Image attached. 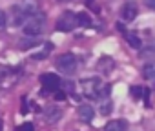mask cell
<instances>
[{
	"instance_id": "cell-15",
	"label": "cell",
	"mask_w": 155,
	"mask_h": 131,
	"mask_svg": "<svg viewBox=\"0 0 155 131\" xmlns=\"http://www.w3.org/2000/svg\"><path fill=\"white\" fill-rule=\"evenodd\" d=\"M111 102H102V106H101V113L102 115H110L111 113Z\"/></svg>"
},
{
	"instance_id": "cell-13",
	"label": "cell",
	"mask_w": 155,
	"mask_h": 131,
	"mask_svg": "<svg viewBox=\"0 0 155 131\" xmlns=\"http://www.w3.org/2000/svg\"><path fill=\"white\" fill-rule=\"evenodd\" d=\"M126 38H128V44H130V47H133V49H140L142 42H140V38H139L137 35H128Z\"/></svg>"
},
{
	"instance_id": "cell-3",
	"label": "cell",
	"mask_w": 155,
	"mask_h": 131,
	"mask_svg": "<svg viewBox=\"0 0 155 131\" xmlns=\"http://www.w3.org/2000/svg\"><path fill=\"white\" fill-rule=\"evenodd\" d=\"M55 64H57L58 71H62V73H66V75H71V73H75V69H77V58H75L73 55H69V53L60 55Z\"/></svg>"
},
{
	"instance_id": "cell-26",
	"label": "cell",
	"mask_w": 155,
	"mask_h": 131,
	"mask_svg": "<svg viewBox=\"0 0 155 131\" xmlns=\"http://www.w3.org/2000/svg\"><path fill=\"white\" fill-rule=\"evenodd\" d=\"M153 89H155V84H153Z\"/></svg>"
},
{
	"instance_id": "cell-25",
	"label": "cell",
	"mask_w": 155,
	"mask_h": 131,
	"mask_svg": "<svg viewBox=\"0 0 155 131\" xmlns=\"http://www.w3.org/2000/svg\"><path fill=\"white\" fill-rule=\"evenodd\" d=\"M0 131H2V122H0Z\"/></svg>"
},
{
	"instance_id": "cell-21",
	"label": "cell",
	"mask_w": 155,
	"mask_h": 131,
	"mask_svg": "<svg viewBox=\"0 0 155 131\" xmlns=\"http://www.w3.org/2000/svg\"><path fill=\"white\" fill-rule=\"evenodd\" d=\"M144 4H146L150 9H155V0H144Z\"/></svg>"
},
{
	"instance_id": "cell-20",
	"label": "cell",
	"mask_w": 155,
	"mask_h": 131,
	"mask_svg": "<svg viewBox=\"0 0 155 131\" xmlns=\"http://www.w3.org/2000/svg\"><path fill=\"white\" fill-rule=\"evenodd\" d=\"M66 98V93L62 91V89H58L57 93H55V100H64Z\"/></svg>"
},
{
	"instance_id": "cell-23",
	"label": "cell",
	"mask_w": 155,
	"mask_h": 131,
	"mask_svg": "<svg viewBox=\"0 0 155 131\" xmlns=\"http://www.w3.org/2000/svg\"><path fill=\"white\" fill-rule=\"evenodd\" d=\"M148 97H150V89H144V91H142V98H144V102H148Z\"/></svg>"
},
{
	"instance_id": "cell-19",
	"label": "cell",
	"mask_w": 155,
	"mask_h": 131,
	"mask_svg": "<svg viewBox=\"0 0 155 131\" xmlns=\"http://www.w3.org/2000/svg\"><path fill=\"white\" fill-rule=\"evenodd\" d=\"M131 95H133L135 98H139V97L142 95V89H140L139 86H133V88H131Z\"/></svg>"
},
{
	"instance_id": "cell-4",
	"label": "cell",
	"mask_w": 155,
	"mask_h": 131,
	"mask_svg": "<svg viewBox=\"0 0 155 131\" xmlns=\"http://www.w3.org/2000/svg\"><path fill=\"white\" fill-rule=\"evenodd\" d=\"M75 26H77V15H73L71 11L62 13V15H60V18L57 20V29H58V31H62V33L71 31Z\"/></svg>"
},
{
	"instance_id": "cell-1",
	"label": "cell",
	"mask_w": 155,
	"mask_h": 131,
	"mask_svg": "<svg viewBox=\"0 0 155 131\" xmlns=\"http://www.w3.org/2000/svg\"><path fill=\"white\" fill-rule=\"evenodd\" d=\"M44 24H46V17L37 13L35 17L28 18V22L24 24V35L26 37H38L42 31H44Z\"/></svg>"
},
{
	"instance_id": "cell-5",
	"label": "cell",
	"mask_w": 155,
	"mask_h": 131,
	"mask_svg": "<svg viewBox=\"0 0 155 131\" xmlns=\"http://www.w3.org/2000/svg\"><path fill=\"white\" fill-rule=\"evenodd\" d=\"M40 82L46 88V91H57L58 86H60V80H58V77L55 73H44V75H40Z\"/></svg>"
},
{
	"instance_id": "cell-17",
	"label": "cell",
	"mask_w": 155,
	"mask_h": 131,
	"mask_svg": "<svg viewBox=\"0 0 155 131\" xmlns=\"http://www.w3.org/2000/svg\"><path fill=\"white\" fill-rule=\"evenodd\" d=\"M48 53H49V49H46V51H40V53H35V55H33V58H35V60H44V58L48 56Z\"/></svg>"
},
{
	"instance_id": "cell-7",
	"label": "cell",
	"mask_w": 155,
	"mask_h": 131,
	"mask_svg": "<svg viewBox=\"0 0 155 131\" xmlns=\"http://www.w3.org/2000/svg\"><path fill=\"white\" fill-rule=\"evenodd\" d=\"M44 118H46L48 124H55V122H58V120L62 118V111H60L57 106H49V107H46V111H44Z\"/></svg>"
},
{
	"instance_id": "cell-18",
	"label": "cell",
	"mask_w": 155,
	"mask_h": 131,
	"mask_svg": "<svg viewBox=\"0 0 155 131\" xmlns=\"http://www.w3.org/2000/svg\"><path fill=\"white\" fill-rule=\"evenodd\" d=\"M18 131H35V127H33V124L31 122H26V124H22L20 126V129Z\"/></svg>"
},
{
	"instance_id": "cell-12",
	"label": "cell",
	"mask_w": 155,
	"mask_h": 131,
	"mask_svg": "<svg viewBox=\"0 0 155 131\" xmlns=\"http://www.w3.org/2000/svg\"><path fill=\"white\" fill-rule=\"evenodd\" d=\"M77 24L79 26H82V27H88V26H91V17L88 15V13H77Z\"/></svg>"
},
{
	"instance_id": "cell-6",
	"label": "cell",
	"mask_w": 155,
	"mask_h": 131,
	"mask_svg": "<svg viewBox=\"0 0 155 131\" xmlns=\"http://www.w3.org/2000/svg\"><path fill=\"white\" fill-rule=\"evenodd\" d=\"M135 17H137V6L131 4V2H126L122 6V9H120V18L124 22H131Z\"/></svg>"
},
{
	"instance_id": "cell-16",
	"label": "cell",
	"mask_w": 155,
	"mask_h": 131,
	"mask_svg": "<svg viewBox=\"0 0 155 131\" xmlns=\"http://www.w3.org/2000/svg\"><path fill=\"white\" fill-rule=\"evenodd\" d=\"M6 24H8V15H6L2 9H0V29H4Z\"/></svg>"
},
{
	"instance_id": "cell-24",
	"label": "cell",
	"mask_w": 155,
	"mask_h": 131,
	"mask_svg": "<svg viewBox=\"0 0 155 131\" xmlns=\"http://www.w3.org/2000/svg\"><path fill=\"white\" fill-rule=\"evenodd\" d=\"M117 29H119V31H120V33H124V31H126V29H124V26H122V24H120V22H119V24H117Z\"/></svg>"
},
{
	"instance_id": "cell-9",
	"label": "cell",
	"mask_w": 155,
	"mask_h": 131,
	"mask_svg": "<svg viewBox=\"0 0 155 131\" xmlns=\"http://www.w3.org/2000/svg\"><path fill=\"white\" fill-rule=\"evenodd\" d=\"M142 77L146 80H155V60H150L142 66Z\"/></svg>"
},
{
	"instance_id": "cell-8",
	"label": "cell",
	"mask_w": 155,
	"mask_h": 131,
	"mask_svg": "<svg viewBox=\"0 0 155 131\" xmlns=\"http://www.w3.org/2000/svg\"><path fill=\"white\" fill-rule=\"evenodd\" d=\"M79 117H81L82 122H91L93 117H95V109H93V106H90V104H82V106L79 107Z\"/></svg>"
},
{
	"instance_id": "cell-22",
	"label": "cell",
	"mask_w": 155,
	"mask_h": 131,
	"mask_svg": "<svg viewBox=\"0 0 155 131\" xmlns=\"http://www.w3.org/2000/svg\"><path fill=\"white\" fill-rule=\"evenodd\" d=\"M64 86H66V89H68L69 93H73V91H75V88H73V84H71V82H66Z\"/></svg>"
},
{
	"instance_id": "cell-14",
	"label": "cell",
	"mask_w": 155,
	"mask_h": 131,
	"mask_svg": "<svg viewBox=\"0 0 155 131\" xmlns=\"http://www.w3.org/2000/svg\"><path fill=\"white\" fill-rule=\"evenodd\" d=\"M140 55H142V56H146V55H155V42L148 44V47H146V49H142V51H140Z\"/></svg>"
},
{
	"instance_id": "cell-10",
	"label": "cell",
	"mask_w": 155,
	"mask_h": 131,
	"mask_svg": "<svg viewBox=\"0 0 155 131\" xmlns=\"http://www.w3.org/2000/svg\"><path fill=\"white\" fill-rule=\"evenodd\" d=\"M13 24L15 26H24L26 22H28V17L24 15V11H22V8L20 6H13Z\"/></svg>"
},
{
	"instance_id": "cell-11",
	"label": "cell",
	"mask_w": 155,
	"mask_h": 131,
	"mask_svg": "<svg viewBox=\"0 0 155 131\" xmlns=\"http://www.w3.org/2000/svg\"><path fill=\"white\" fill-rule=\"evenodd\" d=\"M104 131H126V120H111L106 124Z\"/></svg>"
},
{
	"instance_id": "cell-2",
	"label": "cell",
	"mask_w": 155,
	"mask_h": 131,
	"mask_svg": "<svg viewBox=\"0 0 155 131\" xmlns=\"http://www.w3.org/2000/svg\"><path fill=\"white\" fill-rule=\"evenodd\" d=\"M81 86L84 88V95L91 100L95 98H102V82L99 78H82L81 80Z\"/></svg>"
}]
</instances>
